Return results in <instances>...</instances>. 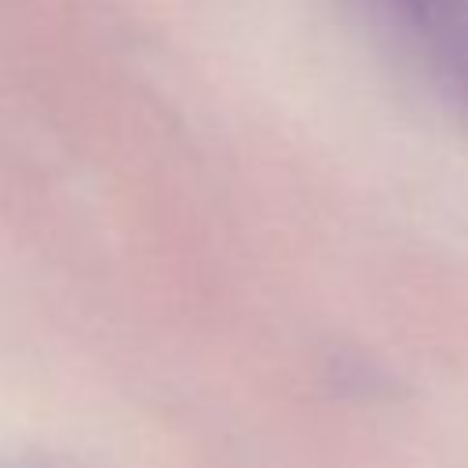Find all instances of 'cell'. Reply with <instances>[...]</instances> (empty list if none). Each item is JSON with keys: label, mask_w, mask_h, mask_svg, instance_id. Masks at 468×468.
Here are the masks:
<instances>
[{"label": "cell", "mask_w": 468, "mask_h": 468, "mask_svg": "<svg viewBox=\"0 0 468 468\" xmlns=\"http://www.w3.org/2000/svg\"><path fill=\"white\" fill-rule=\"evenodd\" d=\"M431 69L468 106V0H369Z\"/></svg>", "instance_id": "obj_1"}]
</instances>
